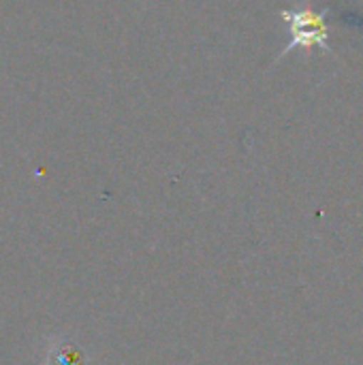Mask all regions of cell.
I'll use <instances>...</instances> for the list:
<instances>
[{
	"mask_svg": "<svg viewBox=\"0 0 363 365\" xmlns=\"http://www.w3.org/2000/svg\"><path fill=\"white\" fill-rule=\"evenodd\" d=\"M282 19L289 26V43L282 49L280 56L293 51V49H329V26H327V11L317 13L312 6H302L295 11H282Z\"/></svg>",
	"mask_w": 363,
	"mask_h": 365,
	"instance_id": "6da1fadb",
	"label": "cell"
}]
</instances>
